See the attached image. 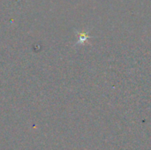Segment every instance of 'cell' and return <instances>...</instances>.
Instances as JSON below:
<instances>
[{"mask_svg": "<svg viewBox=\"0 0 151 150\" xmlns=\"http://www.w3.org/2000/svg\"><path fill=\"white\" fill-rule=\"evenodd\" d=\"M76 34L78 35V41L75 45H83L86 42H88V39L91 38L89 35V30H82V31H76Z\"/></svg>", "mask_w": 151, "mask_h": 150, "instance_id": "cell-1", "label": "cell"}]
</instances>
